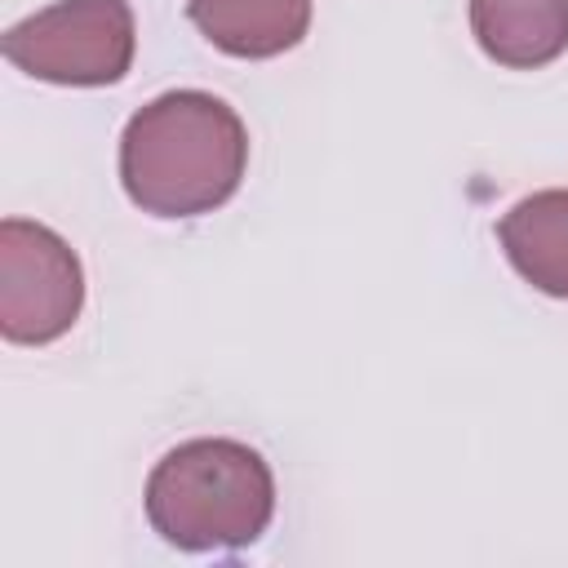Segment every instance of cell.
I'll list each match as a JSON object with an SVG mask.
<instances>
[{"label":"cell","mask_w":568,"mask_h":568,"mask_svg":"<svg viewBox=\"0 0 568 568\" xmlns=\"http://www.w3.org/2000/svg\"><path fill=\"white\" fill-rule=\"evenodd\" d=\"M248 129L204 89H169L120 133L124 195L151 217H200L240 191Z\"/></svg>","instance_id":"6da1fadb"},{"label":"cell","mask_w":568,"mask_h":568,"mask_svg":"<svg viewBox=\"0 0 568 568\" xmlns=\"http://www.w3.org/2000/svg\"><path fill=\"white\" fill-rule=\"evenodd\" d=\"M275 515V475L240 439H186L146 475V519L178 550L253 546Z\"/></svg>","instance_id":"7a4b0ae2"},{"label":"cell","mask_w":568,"mask_h":568,"mask_svg":"<svg viewBox=\"0 0 568 568\" xmlns=\"http://www.w3.org/2000/svg\"><path fill=\"white\" fill-rule=\"evenodd\" d=\"M0 49L31 80L98 89L129 75L138 27L129 0H58L13 22Z\"/></svg>","instance_id":"3957f363"},{"label":"cell","mask_w":568,"mask_h":568,"mask_svg":"<svg viewBox=\"0 0 568 568\" xmlns=\"http://www.w3.org/2000/svg\"><path fill=\"white\" fill-rule=\"evenodd\" d=\"M84 306V271L71 244L44 222H0V333L18 346L62 337Z\"/></svg>","instance_id":"277c9868"},{"label":"cell","mask_w":568,"mask_h":568,"mask_svg":"<svg viewBox=\"0 0 568 568\" xmlns=\"http://www.w3.org/2000/svg\"><path fill=\"white\" fill-rule=\"evenodd\" d=\"M475 44L510 71H537L568 49V0H470Z\"/></svg>","instance_id":"5b68a950"},{"label":"cell","mask_w":568,"mask_h":568,"mask_svg":"<svg viewBox=\"0 0 568 568\" xmlns=\"http://www.w3.org/2000/svg\"><path fill=\"white\" fill-rule=\"evenodd\" d=\"M186 18L231 58H275L311 31V0H186Z\"/></svg>","instance_id":"8992f818"},{"label":"cell","mask_w":568,"mask_h":568,"mask_svg":"<svg viewBox=\"0 0 568 568\" xmlns=\"http://www.w3.org/2000/svg\"><path fill=\"white\" fill-rule=\"evenodd\" d=\"M510 266L546 297H568V186L532 191L497 222Z\"/></svg>","instance_id":"52a82bcc"}]
</instances>
